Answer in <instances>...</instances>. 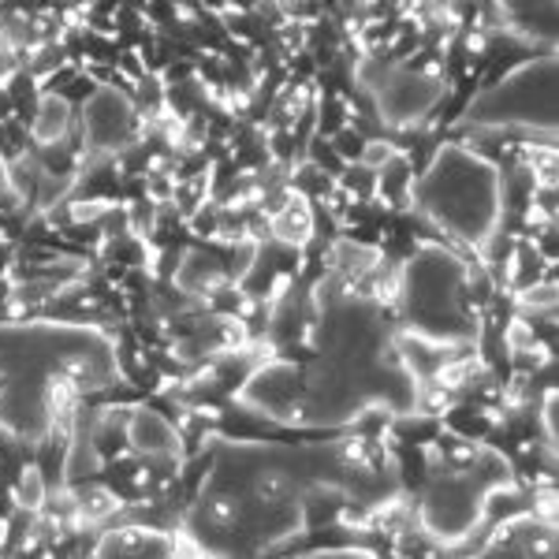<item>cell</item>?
Segmentation results:
<instances>
[{"label": "cell", "mask_w": 559, "mask_h": 559, "mask_svg": "<svg viewBox=\"0 0 559 559\" xmlns=\"http://www.w3.org/2000/svg\"><path fill=\"white\" fill-rule=\"evenodd\" d=\"M540 426H545V440H556V392L545 395V407H540Z\"/></svg>", "instance_id": "18"}, {"label": "cell", "mask_w": 559, "mask_h": 559, "mask_svg": "<svg viewBox=\"0 0 559 559\" xmlns=\"http://www.w3.org/2000/svg\"><path fill=\"white\" fill-rule=\"evenodd\" d=\"M511 489H515V474H511L508 459L489 444H477L471 448L466 463L432 474L418 500L421 534L444 548L463 545L485 526L496 496Z\"/></svg>", "instance_id": "2"}, {"label": "cell", "mask_w": 559, "mask_h": 559, "mask_svg": "<svg viewBox=\"0 0 559 559\" xmlns=\"http://www.w3.org/2000/svg\"><path fill=\"white\" fill-rule=\"evenodd\" d=\"M471 269L455 254L440 247H421L395 284L407 336L429 340L440 347H459L463 340H474L477 324L471 310Z\"/></svg>", "instance_id": "3"}, {"label": "cell", "mask_w": 559, "mask_h": 559, "mask_svg": "<svg viewBox=\"0 0 559 559\" xmlns=\"http://www.w3.org/2000/svg\"><path fill=\"white\" fill-rule=\"evenodd\" d=\"M269 228H273V236L284 242V247H306L313 236V213L310 205H306L302 194L287 198V202H280L273 210V221H269Z\"/></svg>", "instance_id": "12"}, {"label": "cell", "mask_w": 559, "mask_h": 559, "mask_svg": "<svg viewBox=\"0 0 559 559\" xmlns=\"http://www.w3.org/2000/svg\"><path fill=\"white\" fill-rule=\"evenodd\" d=\"M519 302L526 306V310L552 313V310H556V287H552V284H530L526 292L519 295Z\"/></svg>", "instance_id": "16"}, {"label": "cell", "mask_w": 559, "mask_h": 559, "mask_svg": "<svg viewBox=\"0 0 559 559\" xmlns=\"http://www.w3.org/2000/svg\"><path fill=\"white\" fill-rule=\"evenodd\" d=\"M102 471V452H97V440L79 432L75 440H68V452H64V481L75 485L83 477Z\"/></svg>", "instance_id": "14"}, {"label": "cell", "mask_w": 559, "mask_h": 559, "mask_svg": "<svg viewBox=\"0 0 559 559\" xmlns=\"http://www.w3.org/2000/svg\"><path fill=\"white\" fill-rule=\"evenodd\" d=\"M71 102L60 90H41L34 97V120H31V134L41 150H52V146H64L68 131H71Z\"/></svg>", "instance_id": "10"}, {"label": "cell", "mask_w": 559, "mask_h": 559, "mask_svg": "<svg viewBox=\"0 0 559 559\" xmlns=\"http://www.w3.org/2000/svg\"><path fill=\"white\" fill-rule=\"evenodd\" d=\"M411 198L440 231L474 250H489L503 221V179L485 157L466 146H444L414 179Z\"/></svg>", "instance_id": "1"}, {"label": "cell", "mask_w": 559, "mask_h": 559, "mask_svg": "<svg viewBox=\"0 0 559 559\" xmlns=\"http://www.w3.org/2000/svg\"><path fill=\"white\" fill-rule=\"evenodd\" d=\"M474 559H556V534L552 519L540 515H515L489 530Z\"/></svg>", "instance_id": "7"}, {"label": "cell", "mask_w": 559, "mask_h": 559, "mask_svg": "<svg viewBox=\"0 0 559 559\" xmlns=\"http://www.w3.org/2000/svg\"><path fill=\"white\" fill-rule=\"evenodd\" d=\"M503 26L526 45H545L556 52V4H508L500 8Z\"/></svg>", "instance_id": "11"}, {"label": "cell", "mask_w": 559, "mask_h": 559, "mask_svg": "<svg viewBox=\"0 0 559 559\" xmlns=\"http://www.w3.org/2000/svg\"><path fill=\"white\" fill-rule=\"evenodd\" d=\"M302 559H377L369 548H347V545H340V548H321V552H310V556H302Z\"/></svg>", "instance_id": "17"}, {"label": "cell", "mask_w": 559, "mask_h": 559, "mask_svg": "<svg viewBox=\"0 0 559 559\" xmlns=\"http://www.w3.org/2000/svg\"><path fill=\"white\" fill-rule=\"evenodd\" d=\"M139 134V108L131 94L116 86H94L83 105V157L90 165H102L108 157H120Z\"/></svg>", "instance_id": "6"}, {"label": "cell", "mask_w": 559, "mask_h": 559, "mask_svg": "<svg viewBox=\"0 0 559 559\" xmlns=\"http://www.w3.org/2000/svg\"><path fill=\"white\" fill-rule=\"evenodd\" d=\"M15 500H20L23 511H41L45 500H49V485H45V474L41 466H26L20 474V485H15Z\"/></svg>", "instance_id": "15"}, {"label": "cell", "mask_w": 559, "mask_h": 559, "mask_svg": "<svg viewBox=\"0 0 559 559\" xmlns=\"http://www.w3.org/2000/svg\"><path fill=\"white\" fill-rule=\"evenodd\" d=\"M94 559H176V548H173V540L165 534H157V530L131 526V530H112V534H105Z\"/></svg>", "instance_id": "9"}, {"label": "cell", "mask_w": 559, "mask_h": 559, "mask_svg": "<svg viewBox=\"0 0 559 559\" xmlns=\"http://www.w3.org/2000/svg\"><path fill=\"white\" fill-rule=\"evenodd\" d=\"M224 280H228V273H224L221 261L198 254V250L183 254V261H179V269H176V284H179V292H187V295H213L224 287Z\"/></svg>", "instance_id": "13"}, {"label": "cell", "mask_w": 559, "mask_h": 559, "mask_svg": "<svg viewBox=\"0 0 559 559\" xmlns=\"http://www.w3.org/2000/svg\"><path fill=\"white\" fill-rule=\"evenodd\" d=\"M123 440L146 459L183 455V437H179V429L153 407H131L128 421H123Z\"/></svg>", "instance_id": "8"}, {"label": "cell", "mask_w": 559, "mask_h": 559, "mask_svg": "<svg viewBox=\"0 0 559 559\" xmlns=\"http://www.w3.org/2000/svg\"><path fill=\"white\" fill-rule=\"evenodd\" d=\"M358 75H362V86L369 90V97H373L381 120L392 123V128H411V123L426 120L448 90V83H440V79L421 75V71H411L403 64H388V60H373V57L362 60Z\"/></svg>", "instance_id": "5"}, {"label": "cell", "mask_w": 559, "mask_h": 559, "mask_svg": "<svg viewBox=\"0 0 559 559\" xmlns=\"http://www.w3.org/2000/svg\"><path fill=\"white\" fill-rule=\"evenodd\" d=\"M463 128L477 131H545L552 139L556 131V52H545L537 60L511 68L500 83L474 94L466 112L459 116Z\"/></svg>", "instance_id": "4"}]
</instances>
